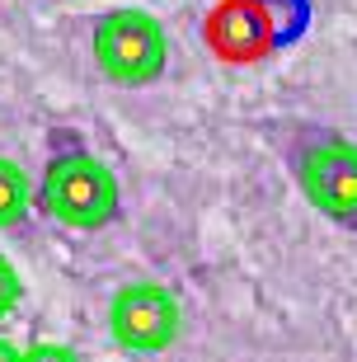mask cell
<instances>
[{
  "label": "cell",
  "instance_id": "1",
  "mask_svg": "<svg viewBox=\"0 0 357 362\" xmlns=\"http://www.w3.org/2000/svg\"><path fill=\"white\" fill-rule=\"evenodd\" d=\"M291 175L305 202L334 226L357 230V141L334 127H296L287 141Z\"/></svg>",
  "mask_w": 357,
  "mask_h": 362
},
{
  "label": "cell",
  "instance_id": "2",
  "mask_svg": "<svg viewBox=\"0 0 357 362\" xmlns=\"http://www.w3.org/2000/svg\"><path fill=\"white\" fill-rule=\"evenodd\" d=\"M38 202L47 216H57L62 226H76V230H99L108 221H118L122 212L118 175L99 156H90L80 146L57 151L47 160L42 184H38Z\"/></svg>",
  "mask_w": 357,
  "mask_h": 362
},
{
  "label": "cell",
  "instance_id": "3",
  "mask_svg": "<svg viewBox=\"0 0 357 362\" xmlns=\"http://www.w3.org/2000/svg\"><path fill=\"white\" fill-rule=\"evenodd\" d=\"M94 62L113 85H151L170 66L165 24L146 10H108L94 24Z\"/></svg>",
  "mask_w": 357,
  "mask_h": 362
},
{
  "label": "cell",
  "instance_id": "4",
  "mask_svg": "<svg viewBox=\"0 0 357 362\" xmlns=\"http://www.w3.org/2000/svg\"><path fill=\"white\" fill-rule=\"evenodd\" d=\"M184 310L165 282H127L108 301V334L127 353H165L179 339Z\"/></svg>",
  "mask_w": 357,
  "mask_h": 362
},
{
  "label": "cell",
  "instance_id": "5",
  "mask_svg": "<svg viewBox=\"0 0 357 362\" xmlns=\"http://www.w3.org/2000/svg\"><path fill=\"white\" fill-rule=\"evenodd\" d=\"M212 38L221 42L226 57H254L273 47V33H268V19L259 10V0H230L221 5L212 19Z\"/></svg>",
  "mask_w": 357,
  "mask_h": 362
},
{
  "label": "cell",
  "instance_id": "6",
  "mask_svg": "<svg viewBox=\"0 0 357 362\" xmlns=\"http://www.w3.org/2000/svg\"><path fill=\"white\" fill-rule=\"evenodd\" d=\"M28 207H33V184H28V175L14 160L0 156V230L24 226Z\"/></svg>",
  "mask_w": 357,
  "mask_h": 362
},
{
  "label": "cell",
  "instance_id": "7",
  "mask_svg": "<svg viewBox=\"0 0 357 362\" xmlns=\"http://www.w3.org/2000/svg\"><path fill=\"white\" fill-rule=\"evenodd\" d=\"M259 10L268 19V33H273V47H287L305 33L310 24V0H259Z\"/></svg>",
  "mask_w": 357,
  "mask_h": 362
},
{
  "label": "cell",
  "instance_id": "8",
  "mask_svg": "<svg viewBox=\"0 0 357 362\" xmlns=\"http://www.w3.org/2000/svg\"><path fill=\"white\" fill-rule=\"evenodd\" d=\"M19 301H24V278H19V269H14L10 259L0 255V320H5V315H14V310H19Z\"/></svg>",
  "mask_w": 357,
  "mask_h": 362
},
{
  "label": "cell",
  "instance_id": "9",
  "mask_svg": "<svg viewBox=\"0 0 357 362\" xmlns=\"http://www.w3.org/2000/svg\"><path fill=\"white\" fill-rule=\"evenodd\" d=\"M24 362H80V358L66 344H33V349L24 353Z\"/></svg>",
  "mask_w": 357,
  "mask_h": 362
},
{
  "label": "cell",
  "instance_id": "10",
  "mask_svg": "<svg viewBox=\"0 0 357 362\" xmlns=\"http://www.w3.org/2000/svg\"><path fill=\"white\" fill-rule=\"evenodd\" d=\"M0 362H24V353L14 349L10 339H0Z\"/></svg>",
  "mask_w": 357,
  "mask_h": 362
}]
</instances>
